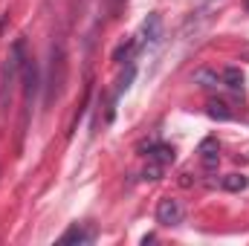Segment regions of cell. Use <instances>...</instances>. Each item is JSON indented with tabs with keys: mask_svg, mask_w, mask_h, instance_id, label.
<instances>
[{
	"mask_svg": "<svg viewBox=\"0 0 249 246\" xmlns=\"http://www.w3.org/2000/svg\"><path fill=\"white\" fill-rule=\"evenodd\" d=\"M61 244H93V232H87L84 226H70L61 235Z\"/></svg>",
	"mask_w": 249,
	"mask_h": 246,
	"instance_id": "5",
	"label": "cell"
},
{
	"mask_svg": "<svg viewBox=\"0 0 249 246\" xmlns=\"http://www.w3.org/2000/svg\"><path fill=\"white\" fill-rule=\"evenodd\" d=\"M133 75H136V70H133V67H127V70H124V75L119 78V90H116V96H122L124 90L130 87V81H133Z\"/></svg>",
	"mask_w": 249,
	"mask_h": 246,
	"instance_id": "10",
	"label": "cell"
},
{
	"mask_svg": "<svg viewBox=\"0 0 249 246\" xmlns=\"http://www.w3.org/2000/svg\"><path fill=\"white\" fill-rule=\"evenodd\" d=\"M194 84H200V87H206V90H214V87H223V78L214 72V70H197L194 72Z\"/></svg>",
	"mask_w": 249,
	"mask_h": 246,
	"instance_id": "4",
	"label": "cell"
},
{
	"mask_svg": "<svg viewBox=\"0 0 249 246\" xmlns=\"http://www.w3.org/2000/svg\"><path fill=\"white\" fill-rule=\"evenodd\" d=\"M160 174H162V165H157V162H151L145 168V180H160Z\"/></svg>",
	"mask_w": 249,
	"mask_h": 246,
	"instance_id": "12",
	"label": "cell"
},
{
	"mask_svg": "<svg viewBox=\"0 0 249 246\" xmlns=\"http://www.w3.org/2000/svg\"><path fill=\"white\" fill-rule=\"evenodd\" d=\"M160 35H162V18H160L157 12H151V15L145 18V23H142V38H145L148 44H157Z\"/></svg>",
	"mask_w": 249,
	"mask_h": 246,
	"instance_id": "3",
	"label": "cell"
},
{
	"mask_svg": "<svg viewBox=\"0 0 249 246\" xmlns=\"http://www.w3.org/2000/svg\"><path fill=\"white\" fill-rule=\"evenodd\" d=\"M247 9H249V0H247Z\"/></svg>",
	"mask_w": 249,
	"mask_h": 246,
	"instance_id": "13",
	"label": "cell"
},
{
	"mask_svg": "<svg viewBox=\"0 0 249 246\" xmlns=\"http://www.w3.org/2000/svg\"><path fill=\"white\" fill-rule=\"evenodd\" d=\"M200 154H203V165L212 171V168H217V159H220V154H217V142L214 139H206L203 145H200Z\"/></svg>",
	"mask_w": 249,
	"mask_h": 246,
	"instance_id": "7",
	"label": "cell"
},
{
	"mask_svg": "<svg viewBox=\"0 0 249 246\" xmlns=\"http://www.w3.org/2000/svg\"><path fill=\"white\" fill-rule=\"evenodd\" d=\"M212 119H220V122H229L232 119V113L226 110V105L223 102H209V110H206Z\"/></svg>",
	"mask_w": 249,
	"mask_h": 246,
	"instance_id": "9",
	"label": "cell"
},
{
	"mask_svg": "<svg viewBox=\"0 0 249 246\" xmlns=\"http://www.w3.org/2000/svg\"><path fill=\"white\" fill-rule=\"evenodd\" d=\"M220 185L226 188V191H244L249 185V180L244 177V174H226L223 180H220Z\"/></svg>",
	"mask_w": 249,
	"mask_h": 246,
	"instance_id": "8",
	"label": "cell"
},
{
	"mask_svg": "<svg viewBox=\"0 0 249 246\" xmlns=\"http://www.w3.org/2000/svg\"><path fill=\"white\" fill-rule=\"evenodd\" d=\"M220 78H223V87H229V90H244V72L238 70V67H226L223 72H220Z\"/></svg>",
	"mask_w": 249,
	"mask_h": 246,
	"instance_id": "6",
	"label": "cell"
},
{
	"mask_svg": "<svg viewBox=\"0 0 249 246\" xmlns=\"http://www.w3.org/2000/svg\"><path fill=\"white\" fill-rule=\"evenodd\" d=\"M130 50H133V41H124L122 47L113 53V61H122V58H127V55H130Z\"/></svg>",
	"mask_w": 249,
	"mask_h": 246,
	"instance_id": "11",
	"label": "cell"
},
{
	"mask_svg": "<svg viewBox=\"0 0 249 246\" xmlns=\"http://www.w3.org/2000/svg\"><path fill=\"white\" fill-rule=\"evenodd\" d=\"M186 220V206L177 197H162L157 206V223L160 226H180Z\"/></svg>",
	"mask_w": 249,
	"mask_h": 246,
	"instance_id": "1",
	"label": "cell"
},
{
	"mask_svg": "<svg viewBox=\"0 0 249 246\" xmlns=\"http://www.w3.org/2000/svg\"><path fill=\"white\" fill-rule=\"evenodd\" d=\"M177 159V151L171 148V145H165V142H154L151 148H148V162H157V165H171Z\"/></svg>",
	"mask_w": 249,
	"mask_h": 246,
	"instance_id": "2",
	"label": "cell"
}]
</instances>
